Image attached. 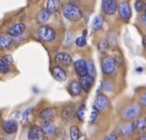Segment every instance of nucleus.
<instances>
[{"label": "nucleus", "instance_id": "nucleus-1", "mask_svg": "<svg viewBox=\"0 0 146 140\" xmlns=\"http://www.w3.org/2000/svg\"><path fill=\"white\" fill-rule=\"evenodd\" d=\"M63 16L65 17L67 20L69 21H78L82 18V11L79 7L75 5H72V4H69V5H66L65 7L63 8Z\"/></svg>", "mask_w": 146, "mask_h": 140}, {"label": "nucleus", "instance_id": "nucleus-25", "mask_svg": "<svg viewBox=\"0 0 146 140\" xmlns=\"http://www.w3.org/2000/svg\"><path fill=\"white\" fill-rule=\"evenodd\" d=\"M119 132L121 134H122L123 136H127L129 135L131 132H133V128H132V123L131 124H126V125H123L119 128Z\"/></svg>", "mask_w": 146, "mask_h": 140}, {"label": "nucleus", "instance_id": "nucleus-18", "mask_svg": "<svg viewBox=\"0 0 146 140\" xmlns=\"http://www.w3.org/2000/svg\"><path fill=\"white\" fill-rule=\"evenodd\" d=\"M46 9H48L50 13L58 11L60 7V0H46Z\"/></svg>", "mask_w": 146, "mask_h": 140}, {"label": "nucleus", "instance_id": "nucleus-7", "mask_svg": "<svg viewBox=\"0 0 146 140\" xmlns=\"http://www.w3.org/2000/svg\"><path fill=\"white\" fill-rule=\"evenodd\" d=\"M110 105V102H109V99L107 98L105 95H98L95 99V103H94V105L93 107L95 109H97L99 111H105L107 107H109Z\"/></svg>", "mask_w": 146, "mask_h": 140}, {"label": "nucleus", "instance_id": "nucleus-28", "mask_svg": "<svg viewBox=\"0 0 146 140\" xmlns=\"http://www.w3.org/2000/svg\"><path fill=\"white\" fill-rule=\"evenodd\" d=\"M135 9L136 11L141 12L146 9V0H137L135 2Z\"/></svg>", "mask_w": 146, "mask_h": 140}, {"label": "nucleus", "instance_id": "nucleus-36", "mask_svg": "<svg viewBox=\"0 0 146 140\" xmlns=\"http://www.w3.org/2000/svg\"><path fill=\"white\" fill-rule=\"evenodd\" d=\"M142 44H143V46H144V48L146 49V36H143V40H142Z\"/></svg>", "mask_w": 146, "mask_h": 140}, {"label": "nucleus", "instance_id": "nucleus-27", "mask_svg": "<svg viewBox=\"0 0 146 140\" xmlns=\"http://www.w3.org/2000/svg\"><path fill=\"white\" fill-rule=\"evenodd\" d=\"M85 111H86V107L85 105H81L79 107V109L76 111V117L78 118L80 121H83L85 117Z\"/></svg>", "mask_w": 146, "mask_h": 140}, {"label": "nucleus", "instance_id": "nucleus-2", "mask_svg": "<svg viewBox=\"0 0 146 140\" xmlns=\"http://www.w3.org/2000/svg\"><path fill=\"white\" fill-rule=\"evenodd\" d=\"M117 62L113 57L111 56H105L103 57L102 61H101V66H102V70L105 74L107 75H113L115 73L117 69Z\"/></svg>", "mask_w": 146, "mask_h": 140}, {"label": "nucleus", "instance_id": "nucleus-38", "mask_svg": "<svg viewBox=\"0 0 146 140\" xmlns=\"http://www.w3.org/2000/svg\"><path fill=\"white\" fill-rule=\"evenodd\" d=\"M145 17H146V9H145Z\"/></svg>", "mask_w": 146, "mask_h": 140}, {"label": "nucleus", "instance_id": "nucleus-21", "mask_svg": "<svg viewBox=\"0 0 146 140\" xmlns=\"http://www.w3.org/2000/svg\"><path fill=\"white\" fill-rule=\"evenodd\" d=\"M40 117L44 121H49L54 117V109H46L40 113Z\"/></svg>", "mask_w": 146, "mask_h": 140}, {"label": "nucleus", "instance_id": "nucleus-20", "mask_svg": "<svg viewBox=\"0 0 146 140\" xmlns=\"http://www.w3.org/2000/svg\"><path fill=\"white\" fill-rule=\"evenodd\" d=\"M68 90H69V93L71 94L72 96H78V95L81 93V91H82V87H81L79 82L72 81L71 83H70Z\"/></svg>", "mask_w": 146, "mask_h": 140}, {"label": "nucleus", "instance_id": "nucleus-33", "mask_svg": "<svg viewBox=\"0 0 146 140\" xmlns=\"http://www.w3.org/2000/svg\"><path fill=\"white\" fill-rule=\"evenodd\" d=\"M32 111H33V109H32V107H29L28 109H26L24 111V115H23V121H27L28 117H29V115H31Z\"/></svg>", "mask_w": 146, "mask_h": 140}, {"label": "nucleus", "instance_id": "nucleus-22", "mask_svg": "<svg viewBox=\"0 0 146 140\" xmlns=\"http://www.w3.org/2000/svg\"><path fill=\"white\" fill-rule=\"evenodd\" d=\"M11 44H12V38L10 35L0 36V48L8 47Z\"/></svg>", "mask_w": 146, "mask_h": 140}, {"label": "nucleus", "instance_id": "nucleus-34", "mask_svg": "<svg viewBox=\"0 0 146 140\" xmlns=\"http://www.w3.org/2000/svg\"><path fill=\"white\" fill-rule=\"evenodd\" d=\"M103 140H117V135L115 133H111V134L107 135Z\"/></svg>", "mask_w": 146, "mask_h": 140}, {"label": "nucleus", "instance_id": "nucleus-26", "mask_svg": "<svg viewBox=\"0 0 146 140\" xmlns=\"http://www.w3.org/2000/svg\"><path fill=\"white\" fill-rule=\"evenodd\" d=\"M87 75L93 77V78L96 76V68L92 60H89L87 62Z\"/></svg>", "mask_w": 146, "mask_h": 140}, {"label": "nucleus", "instance_id": "nucleus-4", "mask_svg": "<svg viewBox=\"0 0 146 140\" xmlns=\"http://www.w3.org/2000/svg\"><path fill=\"white\" fill-rule=\"evenodd\" d=\"M139 111H140V107L137 105H128L122 109L121 117L124 119H132L139 115Z\"/></svg>", "mask_w": 146, "mask_h": 140}, {"label": "nucleus", "instance_id": "nucleus-12", "mask_svg": "<svg viewBox=\"0 0 146 140\" xmlns=\"http://www.w3.org/2000/svg\"><path fill=\"white\" fill-rule=\"evenodd\" d=\"M79 83H80L81 87L85 92H89L94 84V78L89 76V75H84V76H81Z\"/></svg>", "mask_w": 146, "mask_h": 140}, {"label": "nucleus", "instance_id": "nucleus-15", "mask_svg": "<svg viewBox=\"0 0 146 140\" xmlns=\"http://www.w3.org/2000/svg\"><path fill=\"white\" fill-rule=\"evenodd\" d=\"M42 129L44 132V134L48 135V136L53 135L55 133V131H56V127H55L54 124L51 122V120H49V121H44Z\"/></svg>", "mask_w": 146, "mask_h": 140}, {"label": "nucleus", "instance_id": "nucleus-24", "mask_svg": "<svg viewBox=\"0 0 146 140\" xmlns=\"http://www.w3.org/2000/svg\"><path fill=\"white\" fill-rule=\"evenodd\" d=\"M92 27L95 31H99L102 29L103 27V18L101 16H97L94 18L93 23H92Z\"/></svg>", "mask_w": 146, "mask_h": 140}, {"label": "nucleus", "instance_id": "nucleus-14", "mask_svg": "<svg viewBox=\"0 0 146 140\" xmlns=\"http://www.w3.org/2000/svg\"><path fill=\"white\" fill-rule=\"evenodd\" d=\"M3 130L7 134H12L17 131V122L14 119L7 120L3 123Z\"/></svg>", "mask_w": 146, "mask_h": 140}, {"label": "nucleus", "instance_id": "nucleus-37", "mask_svg": "<svg viewBox=\"0 0 146 140\" xmlns=\"http://www.w3.org/2000/svg\"><path fill=\"white\" fill-rule=\"evenodd\" d=\"M138 140H146V134H144V135H141V136L138 138Z\"/></svg>", "mask_w": 146, "mask_h": 140}, {"label": "nucleus", "instance_id": "nucleus-13", "mask_svg": "<svg viewBox=\"0 0 146 140\" xmlns=\"http://www.w3.org/2000/svg\"><path fill=\"white\" fill-rule=\"evenodd\" d=\"M25 29H26V26L23 23L16 24V25L12 26V27L8 30V35H10L11 36H21L23 33H24Z\"/></svg>", "mask_w": 146, "mask_h": 140}, {"label": "nucleus", "instance_id": "nucleus-35", "mask_svg": "<svg viewBox=\"0 0 146 140\" xmlns=\"http://www.w3.org/2000/svg\"><path fill=\"white\" fill-rule=\"evenodd\" d=\"M140 103L143 105H146V92H144L140 97Z\"/></svg>", "mask_w": 146, "mask_h": 140}, {"label": "nucleus", "instance_id": "nucleus-17", "mask_svg": "<svg viewBox=\"0 0 146 140\" xmlns=\"http://www.w3.org/2000/svg\"><path fill=\"white\" fill-rule=\"evenodd\" d=\"M74 115H75V111H74L73 105H66V107L62 109L61 117L65 120H71L72 118L74 117Z\"/></svg>", "mask_w": 146, "mask_h": 140}, {"label": "nucleus", "instance_id": "nucleus-10", "mask_svg": "<svg viewBox=\"0 0 146 140\" xmlns=\"http://www.w3.org/2000/svg\"><path fill=\"white\" fill-rule=\"evenodd\" d=\"M132 128L133 132L138 134H144L146 133V118H138L132 122Z\"/></svg>", "mask_w": 146, "mask_h": 140}, {"label": "nucleus", "instance_id": "nucleus-19", "mask_svg": "<svg viewBox=\"0 0 146 140\" xmlns=\"http://www.w3.org/2000/svg\"><path fill=\"white\" fill-rule=\"evenodd\" d=\"M69 134H70V138H71V140H85V138L83 137V135L81 134L78 126H76V125H72L71 127H70Z\"/></svg>", "mask_w": 146, "mask_h": 140}, {"label": "nucleus", "instance_id": "nucleus-16", "mask_svg": "<svg viewBox=\"0 0 146 140\" xmlns=\"http://www.w3.org/2000/svg\"><path fill=\"white\" fill-rule=\"evenodd\" d=\"M51 73L52 76L56 79L57 81H64L66 79V73L60 66H55L51 69Z\"/></svg>", "mask_w": 146, "mask_h": 140}, {"label": "nucleus", "instance_id": "nucleus-31", "mask_svg": "<svg viewBox=\"0 0 146 140\" xmlns=\"http://www.w3.org/2000/svg\"><path fill=\"white\" fill-rule=\"evenodd\" d=\"M75 42H76V44L78 46L83 47V46H86V44H87V40H86L85 36H79V38H77L76 40H75Z\"/></svg>", "mask_w": 146, "mask_h": 140}, {"label": "nucleus", "instance_id": "nucleus-9", "mask_svg": "<svg viewBox=\"0 0 146 140\" xmlns=\"http://www.w3.org/2000/svg\"><path fill=\"white\" fill-rule=\"evenodd\" d=\"M54 61L59 66H69L72 62V58L68 53L66 52H59L56 54Z\"/></svg>", "mask_w": 146, "mask_h": 140}, {"label": "nucleus", "instance_id": "nucleus-11", "mask_svg": "<svg viewBox=\"0 0 146 140\" xmlns=\"http://www.w3.org/2000/svg\"><path fill=\"white\" fill-rule=\"evenodd\" d=\"M74 69L80 77L87 75V62L83 59L77 60L74 63Z\"/></svg>", "mask_w": 146, "mask_h": 140}, {"label": "nucleus", "instance_id": "nucleus-32", "mask_svg": "<svg viewBox=\"0 0 146 140\" xmlns=\"http://www.w3.org/2000/svg\"><path fill=\"white\" fill-rule=\"evenodd\" d=\"M107 49H108V44H107V42L103 40V42H101L100 44H99V50H100L101 52H105Z\"/></svg>", "mask_w": 146, "mask_h": 140}, {"label": "nucleus", "instance_id": "nucleus-6", "mask_svg": "<svg viewBox=\"0 0 146 140\" xmlns=\"http://www.w3.org/2000/svg\"><path fill=\"white\" fill-rule=\"evenodd\" d=\"M102 9L105 14L113 15L117 10V0H103L102 2Z\"/></svg>", "mask_w": 146, "mask_h": 140}, {"label": "nucleus", "instance_id": "nucleus-8", "mask_svg": "<svg viewBox=\"0 0 146 140\" xmlns=\"http://www.w3.org/2000/svg\"><path fill=\"white\" fill-rule=\"evenodd\" d=\"M44 132L42 131V127L38 126H33L29 130V134H28V138L29 140H44Z\"/></svg>", "mask_w": 146, "mask_h": 140}, {"label": "nucleus", "instance_id": "nucleus-23", "mask_svg": "<svg viewBox=\"0 0 146 140\" xmlns=\"http://www.w3.org/2000/svg\"><path fill=\"white\" fill-rule=\"evenodd\" d=\"M50 17V12L48 9H42L38 15V21L40 23H46Z\"/></svg>", "mask_w": 146, "mask_h": 140}, {"label": "nucleus", "instance_id": "nucleus-29", "mask_svg": "<svg viewBox=\"0 0 146 140\" xmlns=\"http://www.w3.org/2000/svg\"><path fill=\"white\" fill-rule=\"evenodd\" d=\"M0 71L3 73H7L9 71V63L4 58L0 59Z\"/></svg>", "mask_w": 146, "mask_h": 140}, {"label": "nucleus", "instance_id": "nucleus-3", "mask_svg": "<svg viewBox=\"0 0 146 140\" xmlns=\"http://www.w3.org/2000/svg\"><path fill=\"white\" fill-rule=\"evenodd\" d=\"M38 38L42 42H51L55 38V32L48 26H42L36 32Z\"/></svg>", "mask_w": 146, "mask_h": 140}, {"label": "nucleus", "instance_id": "nucleus-5", "mask_svg": "<svg viewBox=\"0 0 146 140\" xmlns=\"http://www.w3.org/2000/svg\"><path fill=\"white\" fill-rule=\"evenodd\" d=\"M117 11H119V17L123 21H128L131 17V9H130L129 4L126 1H121L117 5Z\"/></svg>", "mask_w": 146, "mask_h": 140}, {"label": "nucleus", "instance_id": "nucleus-30", "mask_svg": "<svg viewBox=\"0 0 146 140\" xmlns=\"http://www.w3.org/2000/svg\"><path fill=\"white\" fill-rule=\"evenodd\" d=\"M98 117H99V111L93 107V111H91V115H90L89 122H90V123H94V122L98 119Z\"/></svg>", "mask_w": 146, "mask_h": 140}]
</instances>
